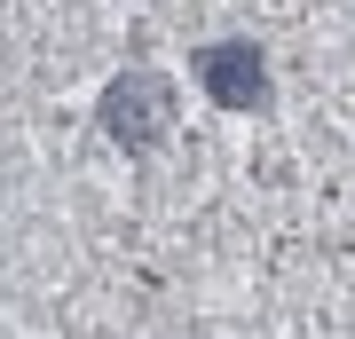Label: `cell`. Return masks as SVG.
<instances>
[{"instance_id": "2", "label": "cell", "mask_w": 355, "mask_h": 339, "mask_svg": "<svg viewBox=\"0 0 355 339\" xmlns=\"http://www.w3.org/2000/svg\"><path fill=\"white\" fill-rule=\"evenodd\" d=\"M190 71H198V87L214 95L221 111L261 119L268 103H277V79H268V48L261 40H205V48H190Z\"/></svg>"}, {"instance_id": "1", "label": "cell", "mask_w": 355, "mask_h": 339, "mask_svg": "<svg viewBox=\"0 0 355 339\" xmlns=\"http://www.w3.org/2000/svg\"><path fill=\"white\" fill-rule=\"evenodd\" d=\"M95 126H103L127 158H150L158 142L174 134V79L150 71V63L111 71V87H103V103H95Z\"/></svg>"}]
</instances>
